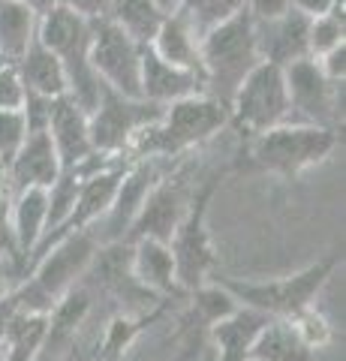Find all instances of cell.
I'll return each mask as SVG.
<instances>
[{
  "instance_id": "obj_31",
  "label": "cell",
  "mask_w": 346,
  "mask_h": 361,
  "mask_svg": "<svg viewBox=\"0 0 346 361\" xmlns=\"http://www.w3.org/2000/svg\"><path fill=\"white\" fill-rule=\"evenodd\" d=\"M25 103V85L16 73V63L0 61V109H21Z\"/></svg>"
},
{
  "instance_id": "obj_34",
  "label": "cell",
  "mask_w": 346,
  "mask_h": 361,
  "mask_svg": "<svg viewBox=\"0 0 346 361\" xmlns=\"http://www.w3.org/2000/svg\"><path fill=\"white\" fill-rule=\"evenodd\" d=\"M61 4L66 9H73V13H79L87 21L106 18V13H109V0H61Z\"/></svg>"
},
{
  "instance_id": "obj_21",
  "label": "cell",
  "mask_w": 346,
  "mask_h": 361,
  "mask_svg": "<svg viewBox=\"0 0 346 361\" xmlns=\"http://www.w3.org/2000/svg\"><path fill=\"white\" fill-rule=\"evenodd\" d=\"M46 217H49L46 187H27L13 196V229H16L18 250H21V277H25L30 253L37 250L42 232H46Z\"/></svg>"
},
{
  "instance_id": "obj_26",
  "label": "cell",
  "mask_w": 346,
  "mask_h": 361,
  "mask_svg": "<svg viewBox=\"0 0 346 361\" xmlns=\"http://www.w3.org/2000/svg\"><path fill=\"white\" fill-rule=\"evenodd\" d=\"M106 18L115 27L124 30L127 37L148 45L154 39V33H157V27L163 25L166 13L154 4V0H109Z\"/></svg>"
},
{
  "instance_id": "obj_19",
  "label": "cell",
  "mask_w": 346,
  "mask_h": 361,
  "mask_svg": "<svg viewBox=\"0 0 346 361\" xmlns=\"http://www.w3.org/2000/svg\"><path fill=\"white\" fill-rule=\"evenodd\" d=\"M16 73L25 85V94L33 97H46L58 99L66 94V73L61 58L51 49H46L39 39H33L27 45V51L16 61Z\"/></svg>"
},
{
  "instance_id": "obj_28",
  "label": "cell",
  "mask_w": 346,
  "mask_h": 361,
  "mask_svg": "<svg viewBox=\"0 0 346 361\" xmlns=\"http://www.w3.org/2000/svg\"><path fill=\"white\" fill-rule=\"evenodd\" d=\"M244 9V0H181L178 13H181L199 33L217 27L220 21L232 18Z\"/></svg>"
},
{
  "instance_id": "obj_1",
  "label": "cell",
  "mask_w": 346,
  "mask_h": 361,
  "mask_svg": "<svg viewBox=\"0 0 346 361\" xmlns=\"http://www.w3.org/2000/svg\"><path fill=\"white\" fill-rule=\"evenodd\" d=\"M223 127H229V109L205 90H199V94L163 106V118L136 135V142L130 145V157L132 160L139 157L172 160V157H181L196 145L208 142Z\"/></svg>"
},
{
  "instance_id": "obj_35",
  "label": "cell",
  "mask_w": 346,
  "mask_h": 361,
  "mask_svg": "<svg viewBox=\"0 0 346 361\" xmlns=\"http://www.w3.org/2000/svg\"><path fill=\"white\" fill-rule=\"evenodd\" d=\"M289 6L307 18H316V16H326L331 9L343 6V0H289Z\"/></svg>"
},
{
  "instance_id": "obj_24",
  "label": "cell",
  "mask_w": 346,
  "mask_h": 361,
  "mask_svg": "<svg viewBox=\"0 0 346 361\" xmlns=\"http://www.w3.org/2000/svg\"><path fill=\"white\" fill-rule=\"evenodd\" d=\"M250 358L256 361H310L314 349L298 334V329L289 319H271L259 331L250 349Z\"/></svg>"
},
{
  "instance_id": "obj_23",
  "label": "cell",
  "mask_w": 346,
  "mask_h": 361,
  "mask_svg": "<svg viewBox=\"0 0 346 361\" xmlns=\"http://www.w3.org/2000/svg\"><path fill=\"white\" fill-rule=\"evenodd\" d=\"M241 304L229 295V289H223L220 283H202L193 289V304H190L187 316L181 319V331L190 334L196 343H202L208 337V329L223 316L235 313Z\"/></svg>"
},
{
  "instance_id": "obj_36",
  "label": "cell",
  "mask_w": 346,
  "mask_h": 361,
  "mask_svg": "<svg viewBox=\"0 0 346 361\" xmlns=\"http://www.w3.org/2000/svg\"><path fill=\"white\" fill-rule=\"evenodd\" d=\"M18 4H25V6H27V9H33L37 16H46L49 9H54V6L61 4V0H18Z\"/></svg>"
},
{
  "instance_id": "obj_9",
  "label": "cell",
  "mask_w": 346,
  "mask_h": 361,
  "mask_svg": "<svg viewBox=\"0 0 346 361\" xmlns=\"http://www.w3.org/2000/svg\"><path fill=\"white\" fill-rule=\"evenodd\" d=\"M292 121L340 130L343 123V85L322 73L316 58H301L283 66Z\"/></svg>"
},
{
  "instance_id": "obj_2",
  "label": "cell",
  "mask_w": 346,
  "mask_h": 361,
  "mask_svg": "<svg viewBox=\"0 0 346 361\" xmlns=\"http://www.w3.org/2000/svg\"><path fill=\"white\" fill-rule=\"evenodd\" d=\"M202 85L205 94L220 99L229 109L232 94L238 90V85L247 78V73L259 63V45H256V30L253 18L244 13H235L232 18L220 21L217 27H211L202 33Z\"/></svg>"
},
{
  "instance_id": "obj_17",
  "label": "cell",
  "mask_w": 346,
  "mask_h": 361,
  "mask_svg": "<svg viewBox=\"0 0 346 361\" xmlns=\"http://www.w3.org/2000/svg\"><path fill=\"white\" fill-rule=\"evenodd\" d=\"M268 322H271L268 313L244 307V304L235 313L217 319L208 329V341L214 346V361H250V349Z\"/></svg>"
},
{
  "instance_id": "obj_18",
  "label": "cell",
  "mask_w": 346,
  "mask_h": 361,
  "mask_svg": "<svg viewBox=\"0 0 346 361\" xmlns=\"http://www.w3.org/2000/svg\"><path fill=\"white\" fill-rule=\"evenodd\" d=\"M199 45H202V33L190 25L181 13H169L163 18V25L157 27V33H154V39L148 42V49L157 54V58H163L166 63L202 75Z\"/></svg>"
},
{
  "instance_id": "obj_25",
  "label": "cell",
  "mask_w": 346,
  "mask_h": 361,
  "mask_svg": "<svg viewBox=\"0 0 346 361\" xmlns=\"http://www.w3.org/2000/svg\"><path fill=\"white\" fill-rule=\"evenodd\" d=\"M39 16L18 0H0V61L16 63L37 39Z\"/></svg>"
},
{
  "instance_id": "obj_11",
  "label": "cell",
  "mask_w": 346,
  "mask_h": 361,
  "mask_svg": "<svg viewBox=\"0 0 346 361\" xmlns=\"http://www.w3.org/2000/svg\"><path fill=\"white\" fill-rule=\"evenodd\" d=\"M193 190L196 187L190 184V178L184 172L169 169V172L157 180V187L148 193V199H144V205L139 208L136 220L130 223L124 241L132 244L139 238H157V241L169 244L172 232L178 229V223H181L190 199H193Z\"/></svg>"
},
{
  "instance_id": "obj_8",
  "label": "cell",
  "mask_w": 346,
  "mask_h": 361,
  "mask_svg": "<svg viewBox=\"0 0 346 361\" xmlns=\"http://www.w3.org/2000/svg\"><path fill=\"white\" fill-rule=\"evenodd\" d=\"M160 118H163V106L103 87L99 103L87 115V133H91L94 151L109 157H130V145L136 142V135L144 127L157 123Z\"/></svg>"
},
{
  "instance_id": "obj_38",
  "label": "cell",
  "mask_w": 346,
  "mask_h": 361,
  "mask_svg": "<svg viewBox=\"0 0 346 361\" xmlns=\"http://www.w3.org/2000/svg\"><path fill=\"white\" fill-rule=\"evenodd\" d=\"M154 4H157L166 16H169V13H178V4H181V0H154Z\"/></svg>"
},
{
  "instance_id": "obj_6",
  "label": "cell",
  "mask_w": 346,
  "mask_h": 361,
  "mask_svg": "<svg viewBox=\"0 0 346 361\" xmlns=\"http://www.w3.org/2000/svg\"><path fill=\"white\" fill-rule=\"evenodd\" d=\"M217 187H220V178H208L202 187L193 190V199H190L181 223H178V229L169 238L172 256H175V280L181 292H193L202 283H208L211 271L217 265V253L208 232V208Z\"/></svg>"
},
{
  "instance_id": "obj_13",
  "label": "cell",
  "mask_w": 346,
  "mask_h": 361,
  "mask_svg": "<svg viewBox=\"0 0 346 361\" xmlns=\"http://www.w3.org/2000/svg\"><path fill=\"white\" fill-rule=\"evenodd\" d=\"M61 178V160L51 145L49 130L27 133L21 148L6 166V180H9V196L21 193L27 187H51Z\"/></svg>"
},
{
  "instance_id": "obj_39",
  "label": "cell",
  "mask_w": 346,
  "mask_h": 361,
  "mask_svg": "<svg viewBox=\"0 0 346 361\" xmlns=\"http://www.w3.org/2000/svg\"><path fill=\"white\" fill-rule=\"evenodd\" d=\"M0 193H9V180H6V169L0 166Z\"/></svg>"
},
{
  "instance_id": "obj_27",
  "label": "cell",
  "mask_w": 346,
  "mask_h": 361,
  "mask_svg": "<svg viewBox=\"0 0 346 361\" xmlns=\"http://www.w3.org/2000/svg\"><path fill=\"white\" fill-rule=\"evenodd\" d=\"M338 45H346L343 6L331 9V13H326V16L310 18V27H307V51H310V58H322V54L338 49Z\"/></svg>"
},
{
  "instance_id": "obj_14",
  "label": "cell",
  "mask_w": 346,
  "mask_h": 361,
  "mask_svg": "<svg viewBox=\"0 0 346 361\" xmlns=\"http://www.w3.org/2000/svg\"><path fill=\"white\" fill-rule=\"evenodd\" d=\"M49 135H51V145L58 151V160L61 169H73L79 166L82 160L94 154V145H91V133H87V111L73 103L70 97H58L51 99V111H49Z\"/></svg>"
},
{
  "instance_id": "obj_7",
  "label": "cell",
  "mask_w": 346,
  "mask_h": 361,
  "mask_svg": "<svg viewBox=\"0 0 346 361\" xmlns=\"http://www.w3.org/2000/svg\"><path fill=\"white\" fill-rule=\"evenodd\" d=\"M286 121H292V106L283 66L259 61L229 99V123H235L247 135H256Z\"/></svg>"
},
{
  "instance_id": "obj_32",
  "label": "cell",
  "mask_w": 346,
  "mask_h": 361,
  "mask_svg": "<svg viewBox=\"0 0 346 361\" xmlns=\"http://www.w3.org/2000/svg\"><path fill=\"white\" fill-rule=\"evenodd\" d=\"M289 0H244V13L253 21H271L280 18L283 13H289Z\"/></svg>"
},
{
  "instance_id": "obj_16",
  "label": "cell",
  "mask_w": 346,
  "mask_h": 361,
  "mask_svg": "<svg viewBox=\"0 0 346 361\" xmlns=\"http://www.w3.org/2000/svg\"><path fill=\"white\" fill-rule=\"evenodd\" d=\"M139 90H142V99L148 103H157V106H169L175 99H184L190 94H199L205 90L202 85V75L181 70V66H172L166 63L163 58H157L148 45L142 51V73H139Z\"/></svg>"
},
{
  "instance_id": "obj_3",
  "label": "cell",
  "mask_w": 346,
  "mask_h": 361,
  "mask_svg": "<svg viewBox=\"0 0 346 361\" xmlns=\"http://www.w3.org/2000/svg\"><path fill=\"white\" fill-rule=\"evenodd\" d=\"M37 39L61 58L66 73V97L91 115L103 94V82L91 66V21L58 4L46 16H39Z\"/></svg>"
},
{
  "instance_id": "obj_37",
  "label": "cell",
  "mask_w": 346,
  "mask_h": 361,
  "mask_svg": "<svg viewBox=\"0 0 346 361\" xmlns=\"http://www.w3.org/2000/svg\"><path fill=\"white\" fill-rule=\"evenodd\" d=\"M16 283V274H13V265L6 262V259H0V295Z\"/></svg>"
},
{
  "instance_id": "obj_12",
  "label": "cell",
  "mask_w": 346,
  "mask_h": 361,
  "mask_svg": "<svg viewBox=\"0 0 346 361\" xmlns=\"http://www.w3.org/2000/svg\"><path fill=\"white\" fill-rule=\"evenodd\" d=\"M169 169H172V160H163V157H139V160H130L127 172L118 184V193L103 217V229H97L99 244L124 241L130 223L136 220L144 199H148V193L157 187V180L169 172Z\"/></svg>"
},
{
  "instance_id": "obj_40",
  "label": "cell",
  "mask_w": 346,
  "mask_h": 361,
  "mask_svg": "<svg viewBox=\"0 0 346 361\" xmlns=\"http://www.w3.org/2000/svg\"><path fill=\"white\" fill-rule=\"evenodd\" d=\"M250 361H256V358H250Z\"/></svg>"
},
{
  "instance_id": "obj_20",
  "label": "cell",
  "mask_w": 346,
  "mask_h": 361,
  "mask_svg": "<svg viewBox=\"0 0 346 361\" xmlns=\"http://www.w3.org/2000/svg\"><path fill=\"white\" fill-rule=\"evenodd\" d=\"M130 268H132V277L142 286H148L151 292H157L163 298L172 295V292H181V286L175 280V256L166 241H157V238L132 241Z\"/></svg>"
},
{
  "instance_id": "obj_30",
  "label": "cell",
  "mask_w": 346,
  "mask_h": 361,
  "mask_svg": "<svg viewBox=\"0 0 346 361\" xmlns=\"http://www.w3.org/2000/svg\"><path fill=\"white\" fill-rule=\"evenodd\" d=\"M0 259H6V262L13 265V274L18 283L21 280V250H18V238L13 229V196L9 193H0Z\"/></svg>"
},
{
  "instance_id": "obj_22",
  "label": "cell",
  "mask_w": 346,
  "mask_h": 361,
  "mask_svg": "<svg viewBox=\"0 0 346 361\" xmlns=\"http://www.w3.org/2000/svg\"><path fill=\"white\" fill-rule=\"evenodd\" d=\"M49 329L46 313H18L9 319H0V361H39L42 337Z\"/></svg>"
},
{
  "instance_id": "obj_4",
  "label": "cell",
  "mask_w": 346,
  "mask_h": 361,
  "mask_svg": "<svg viewBox=\"0 0 346 361\" xmlns=\"http://www.w3.org/2000/svg\"><path fill=\"white\" fill-rule=\"evenodd\" d=\"M340 130L316 127V123L286 121L277 127L250 135V163L262 172L295 180L304 169L328 160L340 142Z\"/></svg>"
},
{
  "instance_id": "obj_29",
  "label": "cell",
  "mask_w": 346,
  "mask_h": 361,
  "mask_svg": "<svg viewBox=\"0 0 346 361\" xmlns=\"http://www.w3.org/2000/svg\"><path fill=\"white\" fill-rule=\"evenodd\" d=\"M27 135V121L21 109H0V166H9Z\"/></svg>"
},
{
  "instance_id": "obj_15",
  "label": "cell",
  "mask_w": 346,
  "mask_h": 361,
  "mask_svg": "<svg viewBox=\"0 0 346 361\" xmlns=\"http://www.w3.org/2000/svg\"><path fill=\"white\" fill-rule=\"evenodd\" d=\"M307 27H310V18L295 13V9H289V13H283L280 18H271V21H253L259 58L268 63H277V66L310 58Z\"/></svg>"
},
{
  "instance_id": "obj_5",
  "label": "cell",
  "mask_w": 346,
  "mask_h": 361,
  "mask_svg": "<svg viewBox=\"0 0 346 361\" xmlns=\"http://www.w3.org/2000/svg\"><path fill=\"white\" fill-rule=\"evenodd\" d=\"M340 265V253H328L316 259L314 265H307L304 271H298L292 277L280 280H217L223 289H229V295L244 307H253L259 313H268L271 319H295L298 313H304L314 307L316 295L322 286L331 280V274Z\"/></svg>"
},
{
  "instance_id": "obj_10",
  "label": "cell",
  "mask_w": 346,
  "mask_h": 361,
  "mask_svg": "<svg viewBox=\"0 0 346 361\" xmlns=\"http://www.w3.org/2000/svg\"><path fill=\"white\" fill-rule=\"evenodd\" d=\"M142 51L144 45L127 37L109 18L91 21V66L99 82L109 90L124 97H142L139 73H142Z\"/></svg>"
},
{
  "instance_id": "obj_33",
  "label": "cell",
  "mask_w": 346,
  "mask_h": 361,
  "mask_svg": "<svg viewBox=\"0 0 346 361\" xmlns=\"http://www.w3.org/2000/svg\"><path fill=\"white\" fill-rule=\"evenodd\" d=\"M316 61H319L322 73H326L331 82H340L343 85V78H346V45H338L334 51L322 54V58H316Z\"/></svg>"
}]
</instances>
